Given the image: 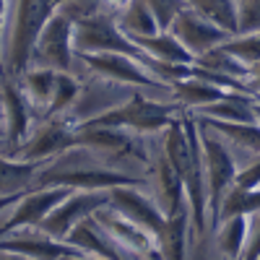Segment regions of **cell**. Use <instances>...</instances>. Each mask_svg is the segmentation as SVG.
<instances>
[{"mask_svg": "<svg viewBox=\"0 0 260 260\" xmlns=\"http://www.w3.org/2000/svg\"><path fill=\"white\" fill-rule=\"evenodd\" d=\"M161 148L185 187L187 216H190V252L187 257H201L206 247V237L211 232L208 224V203H206V180H203V159L198 141V122L190 112H182L172 120L161 133Z\"/></svg>", "mask_w": 260, "mask_h": 260, "instance_id": "obj_1", "label": "cell"}, {"mask_svg": "<svg viewBox=\"0 0 260 260\" xmlns=\"http://www.w3.org/2000/svg\"><path fill=\"white\" fill-rule=\"evenodd\" d=\"M57 6L60 0H11L6 26L0 34V39H3V65L8 78H18L29 68L34 42Z\"/></svg>", "mask_w": 260, "mask_h": 260, "instance_id": "obj_2", "label": "cell"}, {"mask_svg": "<svg viewBox=\"0 0 260 260\" xmlns=\"http://www.w3.org/2000/svg\"><path fill=\"white\" fill-rule=\"evenodd\" d=\"M195 117V115H192ZM198 122V141H201V159H203V180H206V203H208V224L213 226L216 208L221 198L232 190L237 177V159L232 151L224 146L213 127H208L203 120L195 117Z\"/></svg>", "mask_w": 260, "mask_h": 260, "instance_id": "obj_3", "label": "cell"}, {"mask_svg": "<svg viewBox=\"0 0 260 260\" xmlns=\"http://www.w3.org/2000/svg\"><path fill=\"white\" fill-rule=\"evenodd\" d=\"M76 76L81 78V89H78L73 104L62 112V117L73 127H81L83 122H89V120H94L104 112L115 110L117 104H122L130 94L136 91L133 86L110 81V78L89 73V71H76Z\"/></svg>", "mask_w": 260, "mask_h": 260, "instance_id": "obj_4", "label": "cell"}, {"mask_svg": "<svg viewBox=\"0 0 260 260\" xmlns=\"http://www.w3.org/2000/svg\"><path fill=\"white\" fill-rule=\"evenodd\" d=\"M73 24L76 21L62 8H55L52 16L47 18V24L42 26L37 42H34L29 65H34V68H50V71L73 73L76 71Z\"/></svg>", "mask_w": 260, "mask_h": 260, "instance_id": "obj_5", "label": "cell"}, {"mask_svg": "<svg viewBox=\"0 0 260 260\" xmlns=\"http://www.w3.org/2000/svg\"><path fill=\"white\" fill-rule=\"evenodd\" d=\"M76 71H89L96 76H104L110 81L133 86V89L146 91H169V86L159 83L148 68L141 62V55H125V52H86L76 55ZM73 71V73H76Z\"/></svg>", "mask_w": 260, "mask_h": 260, "instance_id": "obj_6", "label": "cell"}, {"mask_svg": "<svg viewBox=\"0 0 260 260\" xmlns=\"http://www.w3.org/2000/svg\"><path fill=\"white\" fill-rule=\"evenodd\" d=\"M73 52H125V55H143L133 39H127L112 13L99 11L73 24Z\"/></svg>", "mask_w": 260, "mask_h": 260, "instance_id": "obj_7", "label": "cell"}, {"mask_svg": "<svg viewBox=\"0 0 260 260\" xmlns=\"http://www.w3.org/2000/svg\"><path fill=\"white\" fill-rule=\"evenodd\" d=\"M96 224L104 229V234L110 237L112 247L117 250V257L120 260H146V257H159V250H156V240L154 234H148L146 229H141L138 224H133L130 219L112 208L110 203L99 206L94 213Z\"/></svg>", "mask_w": 260, "mask_h": 260, "instance_id": "obj_8", "label": "cell"}, {"mask_svg": "<svg viewBox=\"0 0 260 260\" xmlns=\"http://www.w3.org/2000/svg\"><path fill=\"white\" fill-rule=\"evenodd\" d=\"M76 143V127L65 120L62 115L55 117H37L29 136L24 138V143L18 146V151L13 156L26 159V161H47L52 156H57L60 151H65L68 146Z\"/></svg>", "mask_w": 260, "mask_h": 260, "instance_id": "obj_9", "label": "cell"}, {"mask_svg": "<svg viewBox=\"0 0 260 260\" xmlns=\"http://www.w3.org/2000/svg\"><path fill=\"white\" fill-rule=\"evenodd\" d=\"M68 192H71V187H60V185L31 187L26 192H21L3 213L0 237L11 234V232H21V229H34L52 211V206H57Z\"/></svg>", "mask_w": 260, "mask_h": 260, "instance_id": "obj_10", "label": "cell"}, {"mask_svg": "<svg viewBox=\"0 0 260 260\" xmlns=\"http://www.w3.org/2000/svg\"><path fill=\"white\" fill-rule=\"evenodd\" d=\"M104 203H107V190H71L57 206H52V211L34 229H39L42 234L52 237V240H62L65 242L68 232L81 219L91 216Z\"/></svg>", "mask_w": 260, "mask_h": 260, "instance_id": "obj_11", "label": "cell"}, {"mask_svg": "<svg viewBox=\"0 0 260 260\" xmlns=\"http://www.w3.org/2000/svg\"><path fill=\"white\" fill-rule=\"evenodd\" d=\"M143 185H146V190L151 192V198H154V203L159 206V211L164 216H172V213L187 208L182 180L177 175V169L172 167V161L167 159L164 148H161L159 133H156L154 156H151V167H148V175H146V182Z\"/></svg>", "mask_w": 260, "mask_h": 260, "instance_id": "obj_12", "label": "cell"}, {"mask_svg": "<svg viewBox=\"0 0 260 260\" xmlns=\"http://www.w3.org/2000/svg\"><path fill=\"white\" fill-rule=\"evenodd\" d=\"M107 203H110L112 208H117L125 219L138 224L148 234H154V240H156V234H159V229L167 219V216L159 211V206L154 203V198H151V192L146 190L143 182L110 187L107 190Z\"/></svg>", "mask_w": 260, "mask_h": 260, "instance_id": "obj_13", "label": "cell"}, {"mask_svg": "<svg viewBox=\"0 0 260 260\" xmlns=\"http://www.w3.org/2000/svg\"><path fill=\"white\" fill-rule=\"evenodd\" d=\"M0 104H3V154H16L18 146L24 143V138L29 136V130L37 120V115L31 112L29 102L21 94L16 78H3L0 81Z\"/></svg>", "mask_w": 260, "mask_h": 260, "instance_id": "obj_14", "label": "cell"}, {"mask_svg": "<svg viewBox=\"0 0 260 260\" xmlns=\"http://www.w3.org/2000/svg\"><path fill=\"white\" fill-rule=\"evenodd\" d=\"M167 31L175 34V37L180 39V45H182L192 57H198V55H203V52H208V50H213V47H219V45H224L229 37H234V34L224 31L221 26L211 24L208 18H203L201 13H195V11L187 8V6L175 16V21L169 24Z\"/></svg>", "mask_w": 260, "mask_h": 260, "instance_id": "obj_15", "label": "cell"}, {"mask_svg": "<svg viewBox=\"0 0 260 260\" xmlns=\"http://www.w3.org/2000/svg\"><path fill=\"white\" fill-rule=\"evenodd\" d=\"M198 120H203L208 127H213L219 133L224 146L237 159V167L260 156V125L257 122H221V120H206V117H198Z\"/></svg>", "mask_w": 260, "mask_h": 260, "instance_id": "obj_16", "label": "cell"}, {"mask_svg": "<svg viewBox=\"0 0 260 260\" xmlns=\"http://www.w3.org/2000/svg\"><path fill=\"white\" fill-rule=\"evenodd\" d=\"M252 102L255 96L247 91H224L216 102L201 107V110H195L190 115H198L206 120H221V122H255Z\"/></svg>", "mask_w": 260, "mask_h": 260, "instance_id": "obj_17", "label": "cell"}, {"mask_svg": "<svg viewBox=\"0 0 260 260\" xmlns=\"http://www.w3.org/2000/svg\"><path fill=\"white\" fill-rule=\"evenodd\" d=\"M65 242L73 245L83 257H117V250L112 247L110 237L104 234V229L96 224L94 216H86V219H81L71 232L68 237H65Z\"/></svg>", "mask_w": 260, "mask_h": 260, "instance_id": "obj_18", "label": "cell"}, {"mask_svg": "<svg viewBox=\"0 0 260 260\" xmlns=\"http://www.w3.org/2000/svg\"><path fill=\"white\" fill-rule=\"evenodd\" d=\"M156 250L159 257L169 260H182L190 252V216L187 208L172 213L164 219L159 234H156Z\"/></svg>", "mask_w": 260, "mask_h": 260, "instance_id": "obj_19", "label": "cell"}, {"mask_svg": "<svg viewBox=\"0 0 260 260\" xmlns=\"http://www.w3.org/2000/svg\"><path fill=\"white\" fill-rule=\"evenodd\" d=\"M39 161H26L0 151V198H13L34 187Z\"/></svg>", "mask_w": 260, "mask_h": 260, "instance_id": "obj_20", "label": "cell"}, {"mask_svg": "<svg viewBox=\"0 0 260 260\" xmlns=\"http://www.w3.org/2000/svg\"><path fill=\"white\" fill-rule=\"evenodd\" d=\"M169 91H172V102H175L182 112H195V110H201V107L216 102L224 91L219 89V86H213L198 76H187L182 81H175L169 86Z\"/></svg>", "mask_w": 260, "mask_h": 260, "instance_id": "obj_21", "label": "cell"}, {"mask_svg": "<svg viewBox=\"0 0 260 260\" xmlns=\"http://www.w3.org/2000/svg\"><path fill=\"white\" fill-rule=\"evenodd\" d=\"M115 21H117L120 31L133 42L141 37H151V34L161 31L156 26V18L151 16V11L146 8L143 0H125V6L115 13Z\"/></svg>", "mask_w": 260, "mask_h": 260, "instance_id": "obj_22", "label": "cell"}, {"mask_svg": "<svg viewBox=\"0 0 260 260\" xmlns=\"http://www.w3.org/2000/svg\"><path fill=\"white\" fill-rule=\"evenodd\" d=\"M136 47L141 52H146L148 57H154V60L182 62V65H190L192 62V55L180 45V39L172 34V31H156V34H151V37H141V39H136Z\"/></svg>", "mask_w": 260, "mask_h": 260, "instance_id": "obj_23", "label": "cell"}, {"mask_svg": "<svg viewBox=\"0 0 260 260\" xmlns=\"http://www.w3.org/2000/svg\"><path fill=\"white\" fill-rule=\"evenodd\" d=\"M185 6L224 31L237 34V0H185Z\"/></svg>", "mask_w": 260, "mask_h": 260, "instance_id": "obj_24", "label": "cell"}, {"mask_svg": "<svg viewBox=\"0 0 260 260\" xmlns=\"http://www.w3.org/2000/svg\"><path fill=\"white\" fill-rule=\"evenodd\" d=\"M255 211H260V187H232L216 208L213 224L226 216H250Z\"/></svg>", "mask_w": 260, "mask_h": 260, "instance_id": "obj_25", "label": "cell"}, {"mask_svg": "<svg viewBox=\"0 0 260 260\" xmlns=\"http://www.w3.org/2000/svg\"><path fill=\"white\" fill-rule=\"evenodd\" d=\"M226 52H232L240 62H245L247 68L255 62H260V31H247V34H234L229 37L224 45Z\"/></svg>", "mask_w": 260, "mask_h": 260, "instance_id": "obj_26", "label": "cell"}, {"mask_svg": "<svg viewBox=\"0 0 260 260\" xmlns=\"http://www.w3.org/2000/svg\"><path fill=\"white\" fill-rule=\"evenodd\" d=\"M143 3L151 11V16L156 18V26L161 31H167L169 24L175 21V16L185 8V0H143Z\"/></svg>", "mask_w": 260, "mask_h": 260, "instance_id": "obj_27", "label": "cell"}, {"mask_svg": "<svg viewBox=\"0 0 260 260\" xmlns=\"http://www.w3.org/2000/svg\"><path fill=\"white\" fill-rule=\"evenodd\" d=\"M240 260H260V211L245 216V245Z\"/></svg>", "mask_w": 260, "mask_h": 260, "instance_id": "obj_28", "label": "cell"}, {"mask_svg": "<svg viewBox=\"0 0 260 260\" xmlns=\"http://www.w3.org/2000/svg\"><path fill=\"white\" fill-rule=\"evenodd\" d=\"M260 31V0H237V34Z\"/></svg>", "mask_w": 260, "mask_h": 260, "instance_id": "obj_29", "label": "cell"}, {"mask_svg": "<svg viewBox=\"0 0 260 260\" xmlns=\"http://www.w3.org/2000/svg\"><path fill=\"white\" fill-rule=\"evenodd\" d=\"M245 83H247L250 94H252L255 99H260V62L250 65V71H247V78H245Z\"/></svg>", "mask_w": 260, "mask_h": 260, "instance_id": "obj_30", "label": "cell"}, {"mask_svg": "<svg viewBox=\"0 0 260 260\" xmlns=\"http://www.w3.org/2000/svg\"><path fill=\"white\" fill-rule=\"evenodd\" d=\"M8 6H11V0H0V34H3L6 18H8Z\"/></svg>", "mask_w": 260, "mask_h": 260, "instance_id": "obj_31", "label": "cell"}, {"mask_svg": "<svg viewBox=\"0 0 260 260\" xmlns=\"http://www.w3.org/2000/svg\"><path fill=\"white\" fill-rule=\"evenodd\" d=\"M6 78V65H3V39H0V81Z\"/></svg>", "mask_w": 260, "mask_h": 260, "instance_id": "obj_32", "label": "cell"}, {"mask_svg": "<svg viewBox=\"0 0 260 260\" xmlns=\"http://www.w3.org/2000/svg\"><path fill=\"white\" fill-rule=\"evenodd\" d=\"M252 112H255V122L260 125V99H255V102H252Z\"/></svg>", "mask_w": 260, "mask_h": 260, "instance_id": "obj_33", "label": "cell"}, {"mask_svg": "<svg viewBox=\"0 0 260 260\" xmlns=\"http://www.w3.org/2000/svg\"><path fill=\"white\" fill-rule=\"evenodd\" d=\"M3 146H6V138H3V130H0V151H3Z\"/></svg>", "mask_w": 260, "mask_h": 260, "instance_id": "obj_34", "label": "cell"}, {"mask_svg": "<svg viewBox=\"0 0 260 260\" xmlns=\"http://www.w3.org/2000/svg\"><path fill=\"white\" fill-rule=\"evenodd\" d=\"M0 130H3V104H0Z\"/></svg>", "mask_w": 260, "mask_h": 260, "instance_id": "obj_35", "label": "cell"}]
</instances>
